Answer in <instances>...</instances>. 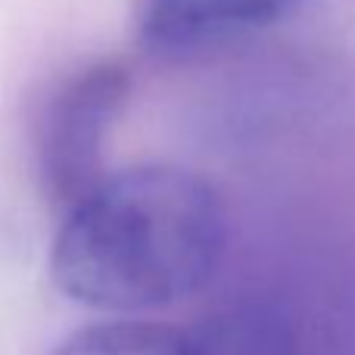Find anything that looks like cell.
Segmentation results:
<instances>
[{
	"instance_id": "1",
	"label": "cell",
	"mask_w": 355,
	"mask_h": 355,
	"mask_svg": "<svg viewBox=\"0 0 355 355\" xmlns=\"http://www.w3.org/2000/svg\"><path fill=\"white\" fill-rule=\"evenodd\" d=\"M227 215L209 178L172 162L106 172L66 209L50 275L62 296L106 312H147L212 281Z\"/></svg>"
},
{
	"instance_id": "2",
	"label": "cell",
	"mask_w": 355,
	"mask_h": 355,
	"mask_svg": "<svg viewBox=\"0 0 355 355\" xmlns=\"http://www.w3.org/2000/svg\"><path fill=\"white\" fill-rule=\"evenodd\" d=\"M131 91V66L110 56L81 66L50 94L37 131V166L50 200L62 212L103 181L106 137L128 106Z\"/></svg>"
},
{
	"instance_id": "3",
	"label": "cell",
	"mask_w": 355,
	"mask_h": 355,
	"mask_svg": "<svg viewBox=\"0 0 355 355\" xmlns=\"http://www.w3.org/2000/svg\"><path fill=\"white\" fill-rule=\"evenodd\" d=\"M296 0H144L141 41L166 56L196 53L281 22Z\"/></svg>"
},
{
	"instance_id": "4",
	"label": "cell",
	"mask_w": 355,
	"mask_h": 355,
	"mask_svg": "<svg viewBox=\"0 0 355 355\" xmlns=\"http://www.w3.org/2000/svg\"><path fill=\"white\" fill-rule=\"evenodd\" d=\"M193 346L196 355H300L290 318L262 300L215 312L193 334Z\"/></svg>"
},
{
	"instance_id": "5",
	"label": "cell",
	"mask_w": 355,
	"mask_h": 355,
	"mask_svg": "<svg viewBox=\"0 0 355 355\" xmlns=\"http://www.w3.org/2000/svg\"><path fill=\"white\" fill-rule=\"evenodd\" d=\"M50 355H196L193 334L162 321H103L75 331Z\"/></svg>"
}]
</instances>
